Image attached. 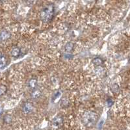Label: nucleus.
<instances>
[{
	"mask_svg": "<svg viewBox=\"0 0 130 130\" xmlns=\"http://www.w3.org/2000/svg\"><path fill=\"white\" fill-rule=\"evenodd\" d=\"M98 116L94 112H87L83 115V122L87 126H92L96 122Z\"/></svg>",
	"mask_w": 130,
	"mask_h": 130,
	"instance_id": "2",
	"label": "nucleus"
},
{
	"mask_svg": "<svg viewBox=\"0 0 130 130\" xmlns=\"http://www.w3.org/2000/svg\"><path fill=\"white\" fill-rule=\"evenodd\" d=\"M4 121L7 124H10V122H12V117H10V115H5V117H4Z\"/></svg>",
	"mask_w": 130,
	"mask_h": 130,
	"instance_id": "11",
	"label": "nucleus"
},
{
	"mask_svg": "<svg viewBox=\"0 0 130 130\" xmlns=\"http://www.w3.org/2000/svg\"><path fill=\"white\" fill-rule=\"evenodd\" d=\"M33 106L31 103H26L25 104H24V107H23V111L25 114L31 113L33 111Z\"/></svg>",
	"mask_w": 130,
	"mask_h": 130,
	"instance_id": "3",
	"label": "nucleus"
},
{
	"mask_svg": "<svg viewBox=\"0 0 130 130\" xmlns=\"http://www.w3.org/2000/svg\"><path fill=\"white\" fill-rule=\"evenodd\" d=\"M2 113H3V109L1 107H0V115H1Z\"/></svg>",
	"mask_w": 130,
	"mask_h": 130,
	"instance_id": "16",
	"label": "nucleus"
},
{
	"mask_svg": "<svg viewBox=\"0 0 130 130\" xmlns=\"http://www.w3.org/2000/svg\"><path fill=\"white\" fill-rule=\"evenodd\" d=\"M20 49L18 47H14L11 49L10 54L13 57H18L20 55Z\"/></svg>",
	"mask_w": 130,
	"mask_h": 130,
	"instance_id": "5",
	"label": "nucleus"
},
{
	"mask_svg": "<svg viewBox=\"0 0 130 130\" xmlns=\"http://www.w3.org/2000/svg\"><path fill=\"white\" fill-rule=\"evenodd\" d=\"M7 64V59L3 54L0 53V68H3Z\"/></svg>",
	"mask_w": 130,
	"mask_h": 130,
	"instance_id": "6",
	"label": "nucleus"
},
{
	"mask_svg": "<svg viewBox=\"0 0 130 130\" xmlns=\"http://www.w3.org/2000/svg\"><path fill=\"white\" fill-rule=\"evenodd\" d=\"M61 122H62V118H61V117H57V118H55L54 120H53V124L55 126H59L61 124Z\"/></svg>",
	"mask_w": 130,
	"mask_h": 130,
	"instance_id": "8",
	"label": "nucleus"
},
{
	"mask_svg": "<svg viewBox=\"0 0 130 130\" xmlns=\"http://www.w3.org/2000/svg\"><path fill=\"white\" fill-rule=\"evenodd\" d=\"M10 37V33L7 31H3L0 33V41H6Z\"/></svg>",
	"mask_w": 130,
	"mask_h": 130,
	"instance_id": "4",
	"label": "nucleus"
},
{
	"mask_svg": "<svg viewBox=\"0 0 130 130\" xmlns=\"http://www.w3.org/2000/svg\"><path fill=\"white\" fill-rule=\"evenodd\" d=\"M4 0H0V2H1V1H3Z\"/></svg>",
	"mask_w": 130,
	"mask_h": 130,
	"instance_id": "17",
	"label": "nucleus"
},
{
	"mask_svg": "<svg viewBox=\"0 0 130 130\" xmlns=\"http://www.w3.org/2000/svg\"><path fill=\"white\" fill-rule=\"evenodd\" d=\"M41 93L39 90H34L33 91L32 94H31V96H32V97L33 98H37L41 96Z\"/></svg>",
	"mask_w": 130,
	"mask_h": 130,
	"instance_id": "9",
	"label": "nucleus"
},
{
	"mask_svg": "<svg viewBox=\"0 0 130 130\" xmlns=\"http://www.w3.org/2000/svg\"><path fill=\"white\" fill-rule=\"evenodd\" d=\"M6 90H7V87L4 85H1L0 86V96L3 94Z\"/></svg>",
	"mask_w": 130,
	"mask_h": 130,
	"instance_id": "14",
	"label": "nucleus"
},
{
	"mask_svg": "<svg viewBox=\"0 0 130 130\" xmlns=\"http://www.w3.org/2000/svg\"><path fill=\"white\" fill-rule=\"evenodd\" d=\"M111 90L113 91V92L115 93V94H117V93L119 92V90H119V87H118L117 84L113 85L111 87Z\"/></svg>",
	"mask_w": 130,
	"mask_h": 130,
	"instance_id": "10",
	"label": "nucleus"
},
{
	"mask_svg": "<svg viewBox=\"0 0 130 130\" xmlns=\"http://www.w3.org/2000/svg\"><path fill=\"white\" fill-rule=\"evenodd\" d=\"M37 81L35 79H31L29 82V86L30 88H35L37 86Z\"/></svg>",
	"mask_w": 130,
	"mask_h": 130,
	"instance_id": "7",
	"label": "nucleus"
},
{
	"mask_svg": "<svg viewBox=\"0 0 130 130\" xmlns=\"http://www.w3.org/2000/svg\"><path fill=\"white\" fill-rule=\"evenodd\" d=\"M73 47H74V45L72 43H68L67 45L65 47V49L67 51H70L71 50H72Z\"/></svg>",
	"mask_w": 130,
	"mask_h": 130,
	"instance_id": "13",
	"label": "nucleus"
},
{
	"mask_svg": "<svg viewBox=\"0 0 130 130\" xmlns=\"http://www.w3.org/2000/svg\"><path fill=\"white\" fill-rule=\"evenodd\" d=\"M93 63H94L95 65L96 66H99L102 63V60L100 58H96L93 60Z\"/></svg>",
	"mask_w": 130,
	"mask_h": 130,
	"instance_id": "12",
	"label": "nucleus"
},
{
	"mask_svg": "<svg viewBox=\"0 0 130 130\" xmlns=\"http://www.w3.org/2000/svg\"><path fill=\"white\" fill-rule=\"evenodd\" d=\"M35 1V0H27V3L29 5H32L34 3V2Z\"/></svg>",
	"mask_w": 130,
	"mask_h": 130,
	"instance_id": "15",
	"label": "nucleus"
},
{
	"mask_svg": "<svg viewBox=\"0 0 130 130\" xmlns=\"http://www.w3.org/2000/svg\"><path fill=\"white\" fill-rule=\"evenodd\" d=\"M53 14H54V6L53 5H47L41 12V20L44 22H49L52 20Z\"/></svg>",
	"mask_w": 130,
	"mask_h": 130,
	"instance_id": "1",
	"label": "nucleus"
}]
</instances>
